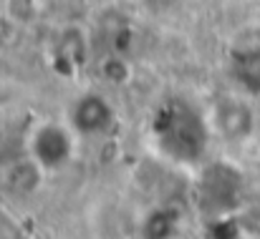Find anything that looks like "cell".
I'll list each match as a JSON object with an SVG mask.
<instances>
[{
	"instance_id": "cell-1",
	"label": "cell",
	"mask_w": 260,
	"mask_h": 239,
	"mask_svg": "<svg viewBox=\"0 0 260 239\" xmlns=\"http://www.w3.org/2000/svg\"><path fill=\"white\" fill-rule=\"evenodd\" d=\"M207 113H197L189 106H167L154 124L157 149L174 164H200L210 146Z\"/></svg>"
},
{
	"instance_id": "cell-2",
	"label": "cell",
	"mask_w": 260,
	"mask_h": 239,
	"mask_svg": "<svg viewBox=\"0 0 260 239\" xmlns=\"http://www.w3.org/2000/svg\"><path fill=\"white\" fill-rule=\"evenodd\" d=\"M79 134L69 121H38L25 136V156L36 161L46 174L69 169L79 156Z\"/></svg>"
},
{
	"instance_id": "cell-3",
	"label": "cell",
	"mask_w": 260,
	"mask_h": 239,
	"mask_svg": "<svg viewBox=\"0 0 260 239\" xmlns=\"http://www.w3.org/2000/svg\"><path fill=\"white\" fill-rule=\"evenodd\" d=\"M212 134L230 144H243L255 131V111L243 96H222L207 111Z\"/></svg>"
},
{
	"instance_id": "cell-4",
	"label": "cell",
	"mask_w": 260,
	"mask_h": 239,
	"mask_svg": "<svg viewBox=\"0 0 260 239\" xmlns=\"http://www.w3.org/2000/svg\"><path fill=\"white\" fill-rule=\"evenodd\" d=\"M66 121L76 129L79 136H104L114 129L116 124V111L111 106V101L99 93V91H88L84 96H79L69 113Z\"/></svg>"
},
{
	"instance_id": "cell-5",
	"label": "cell",
	"mask_w": 260,
	"mask_h": 239,
	"mask_svg": "<svg viewBox=\"0 0 260 239\" xmlns=\"http://www.w3.org/2000/svg\"><path fill=\"white\" fill-rule=\"evenodd\" d=\"M240 174L230 169V164H212L202 171L200 191L205 194V204L215 212H228L230 207H235L240 202Z\"/></svg>"
},
{
	"instance_id": "cell-6",
	"label": "cell",
	"mask_w": 260,
	"mask_h": 239,
	"mask_svg": "<svg viewBox=\"0 0 260 239\" xmlns=\"http://www.w3.org/2000/svg\"><path fill=\"white\" fill-rule=\"evenodd\" d=\"M230 78L245 96L260 98V46H245L230 53Z\"/></svg>"
},
{
	"instance_id": "cell-7",
	"label": "cell",
	"mask_w": 260,
	"mask_h": 239,
	"mask_svg": "<svg viewBox=\"0 0 260 239\" xmlns=\"http://www.w3.org/2000/svg\"><path fill=\"white\" fill-rule=\"evenodd\" d=\"M46 176L48 174L36 161L30 159V156H25V159H20V161H13L5 169V186L10 191H18V194H30L33 186H38Z\"/></svg>"
},
{
	"instance_id": "cell-8",
	"label": "cell",
	"mask_w": 260,
	"mask_h": 239,
	"mask_svg": "<svg viewBox=\"0 0 260 239\" xmlns=\"http://www.w3.org/2000/svg\"><path fill=\"white\" fill-rule=\"evenodd\" d=\"M101 78L109 86H126L132 81V63L121 53H114L101 61Z\"/></svg>"
}]
</instances>
